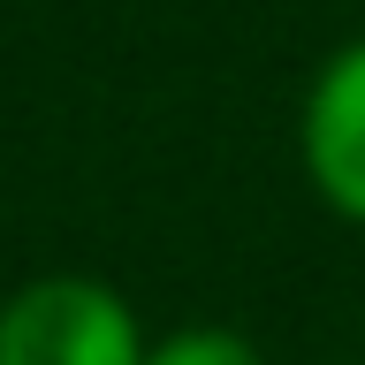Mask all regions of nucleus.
<instances>
[{
    "instance_id": "1",
    "label": "nucleus",
    "mask_w": 365,
    "mask_h": 365,
    "mask_svg": "<svg viewBox=\"0 0 365 365\" xmlns=\"http://www.w3.org/2000/svg\"><path fill=\"white\" fill-rule=\"evenodd\" d=\"M153 335L99 274H31L0 297V365H145Z\"/></svg>"
},
{
    "instance_id": "2",
    "label": "nucleus",
    "mask_w": 365,
    "mask_h": 365,
    "mask_svg": "<svg viewBox=\"0 0 365 365\" xmlns=\"http://www.w3.org/2000/svg\"><path fill=\"white\" fill-rule=\"evenodd\" d=\"M297 168L335 221L365 228V31L342 38L297 99Z\"/></svg>"
},
{
    "instance_id": "3",
    "label": "nucleus",
    "mask_w": 365,
    "mask_h": 365,
    "mask_svg": "<svg viewBox=\"0 0 365 365\" xmlns=\"http://www.w3.org/2000/svg\"><path fill=\"white\" fill-rule=\"evenodd\" d=\"M145 365H267L259 358V342L244 327H221V319H182L168 335H153Z\"/></svg>"
}]
</instances>
